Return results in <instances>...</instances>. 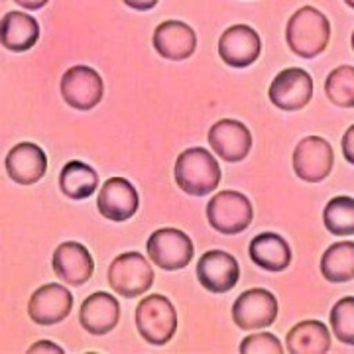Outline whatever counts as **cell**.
Returning a JSON list of instances; mask_svg holds the SVG:
<instances>
[{"label": "cell", "mask_w": 354, "mask_h": 354, "mask_svg": "<svg viewBox=\"0 0 354 354\" xmlns=\"http://www.w3.org/2000/svg\"><path fill=\"white\" fill-rule=\"evenodd\" d=\"M330 39L329 18L315 6H304L291 14L286 28V41L297 57L313 59L327 50Z\"/></svg>", "instance_id": "obj_1"}, {"label": "cell", "mask_w": 354, "mask_h": 354, "mask_svg": "<svg viewBox=\"0 0 354 354\" xmlns=\"http://www.w3.org/2000/svg\"><path fill=\"white\" fill-rule=\"evenodd\" d=\"M176 183L193 197L211 195L221 183V165L205 148H187L176 162Z\"/></svg>", "instance_id": "obj_2"}, {"label": "cell", "mask_w": 354, "mask_h": 354, "mask_svg": "<svg viewBox=\"0 0 354 354\" xmlns=\"http://www.w3.org/2000/svg\"><path fill=\"white\" fill-rule=\"evenodd\" d=\"M136 329L150 344L162 346L174 339L177 330V311L165 295H146L136 307Z\"/></svg>", "instance_id": "obj_3"}, {"label": "cell", "mask_w": 354, "mask_h": 354, "mask_svg": "<svg viewBox=\"0 0 354 354\" xmlns=\"http://www.w3.org/2000/svg\"><path fill=\"white\" fill-rule=\"evenodd\" d=\"M252 218V203L241 191H221L207 203V221L221 234H241Z\"/></svg>", "instance_id": "obj_4"}, {"label": "cell", "mask_w": 354, "mask_h": 354, "mask_svg": "<svg viewBox=\"0 0 354 354\" xmlns=\"http://www.w3.org/2000/svg\"><path fill=\"white\" fill-rule=\"evenodd\" d=\"M109 283L127 299L144 295L153 286L152 264L140 252L120 254L109 266Z\"/></svg>", "instance_id": "obj_5"}, {"label": "cell", "mask_w": 354, "mask_h": 354, "mask_svg": "<svg viewBox=\"0 0 354 354\" xmlns=\"http://www.w3.org/2000/svg\"><path fill=\"white\" fill-rule=\"evenodd\" d=\"M146 250L150 256V262L167 272L185 268L195 254L189 234L171 227L158 228L156 232H152L146 242Z\"/></svg>", "instance_id": "obj_6"}, {"label": "cell", "mask_w": 354, "mask_h": 354, "mask_svg": "<svg viewBox=\"0 0 354 354\" xmlns=\"http://www.w3.org/2000/svg\"><path fill=\"white\" fill-rule=\"evenodd\" d=\"M59 91L64 101L75 111H91L104 97L102 77L87 65H73L62 77Z\"/></svg>", "instance_id": "obj_7"}, {"label": "cell", "mask_w": 354, "mask_h": 354, "mask_svg": "<svg viewBox=\"0 0 354 354\" xmlns=\"http://www.w3.org/2000/svg\"><path fill=\"white\" fill-rule=\"evenodd\" d=\"M268 97L279 111H301L313 99V77L301 67H288L274 77Z\"/></svg>", "instance_id": "obj_8"}, {"label": "cell", "mask_w": 354, "mask_h": 354, "mask_svg": "<svg viewBox=\"0 0 354 354\" xmlns=\"http://www.w3.org/2000/svg\"><path fill=\"white\" fill-rule=\"evenodd\" d=\"M278 319V299L272 291L252 288L232 305V321L242 330H260Z\"/></svg>", "instance_id": "obj_9"}, {"label": "cell", "mask_w": 354, "mask_h": 354, "mask_svg": "<svg viewBox=\"0 0 354 354\" xmlns=\"http://www.w3.org/2000/svg\"><path fill=\"white\" fill-rule=\"evenodd\" d=\"M293 171L299 179L307 183H319L325 177H329L333 164H335V153L330 144L321 136H307L293 150Z\"/></svg>", "instance_id": "obj_10"}, {"label": "cell", "mask_w": 354, "mask_h": 354, "mask_svg": "<svg viewBox=\"0 0 354 354\" xmlns=\"http://www.w3.org/2000/svg\"><path fill=\"white\" fill-rule=\"evenodd\" d=\"M71 309H73L71 291L62 283H46L32 293L28 304V315L36 325L50 327L67 319Z\"/></svg>", "instance_id": "obj_11"}, {"label": "cell", "mask_w": 354, "mask_h": 354, "mask_svg": "<svg viewBox=\"0 0 354 354\" xmlns=\"http://www.w3.org/2000/svg\"><path fill=\"white\" fill-rule=\"evenodd\" d=\"M262 39L260 34L246 24H234L223 32L218 39V55L230 67L244 69L260 57Z\"/></svg>", "instance_id": "obj_12"}, {"label": "cell", "mask_w": 354, "mask_h": 354, "mask_svg": "<svg viewBox=\"0 0 354 354\" xmlns=\"http://www.w3.org/2000/svg\"><path fill=\"white\" fill-rule=\"evenodd\" d=\"M197 279L211 293H227L241 279V266L232 254L209 250L197 262Z\"/></svg>", "instance_id": "obj_13"}, {"label": "cell", "mask_w": 354, "mask_h": 354, "mask_svg": "<svg viewBox=\"0 0 354 354\" xmlns=\"http://www.w3.org/2000/svg\"><path fill=\"white\" fill-rule=\"evenodd\" d=\"M209 144L218 158L228 164H236L252 150V134L244 122L223 118L209 130Z\"/></svg>", "instance_id": "obj_14"}, {"label": "cell", "mask_w": 354, "mask_h": 354, "mask_svg": "<svg viewBox=\"0 0 354 354\" xmlns=\"http://www.w3.org/2000/svg\"><path fill=\"white\" fill-rule=\"evenodd\" d=\"M140 207L138 191L124 177H111L102 183L97 209L113 223H124L136 215Z\"/></svg>", "instance_id": "obj_15"}, {"label": "cell", "mask_w": 354, "mask_h": 354, "mask_svg": "<svg viewBox=\"0 0 354 354\" xmlns=\"http://www.w3.org/2000/svg\"><path fill=\"white\" fill-rule=\"evenodd\" d=\"M51 268L55 276L67 286L79 288L91 279L95 272V262H93L91 252L81 242L69 241L55 248L53 258H51Z\"/></svg>", "instance_id": "obj_16"}, {"label": "cell", "mask_w": 354, "mask_h": 354, "mask_svg": "<svg viewBox=\"0 0 354 354\" xmlns=\"http://www.w3.org/2000/svg\"><path fill=\"white\" fill-rule=\"evenodd\" d=\"M153 50L165 59L183 62L197 50V34L181 20H165L153 30Z\"/></svg>", "instance_id": "obj_17"}, {"label": "cell", "mask_w": 354, "mask_h": 354, "mask_svg": "<svg viewBox=\"0 0 354 354\" xmlns=\"http://www.w3.org/2000/svg\"><path fill=\"white\" fill-rule=\"evenodd\" d=\"M6 174L18 185H34L48 171V156L34 142L16 144L4 160Z\"/></svg>", "instance_id": "obj_18"}, {"label": "cell", "mask_w": 354, "mask_h": 354, "mask_svg": "<svg viewBox=\"0 0 354 354\" xmlns=\"http://www.w3.org/2000/svg\"><path fill=\"white\" fill-rule=\"evenodd\" d=\"M118 319H120L118 299L111 293H106V291L91 293L87 299L83 301L81 311H79L81 327L91 335H95V337L111 333L118 325Z\"/></svg>", "instance_id": "obj_19"}, {"label": "cell", "mask_w": 354, "mask_h": 354, "mask_svg": "<svg viewBox=\"0 0 354 354\" xmlns=\"http://www.w3.org/2000/svg\"><path fill=\"white\" fill-rule=\"evenodd\" d=\"M39 39L38 20L28 12L12 10L0 20V44L8 51L22 53L32 50Z\"/></svg>", "instance_id": "obj_20"}, {"label": "cell", "mask_w": 354, "mask_h": 354, "mask_svg": "<svg viewBox=\"0 0 354 354\" xmlns=\"http://www.w3.org/2000/svg\"><path fill=\"white\" fill-rule=\"evenodd\" d=\"M254 264L266 272H283L291 264V248L283 236L276 232H262L254 236L248 246Z\"/></svg>", "instance_id": "obj_21"}, {"label": "cell", "mask_w": 354, "mask_h": 354, "mask_svg": "<svg viewBox=\"0 0 354 354\" xmlns=\"http://www.w3.org/2000/svg\"><path fill=\"white\" fill-rule=\"evenodd\" d=\"M286 351L291 354H325L330 351L329 329L317 321L307 319L291 327L286 339Z\"/></svg>", "instance_id": "obj_22"}, {"label": "cell", "mask_w": 354, "mask_h": 354, "mask_svg": "<svg viewBox=\"0 0 354 354\" xmlns=\"http://www.w3.org/2000/svg\"><path fill=\"white\" fill-rule=\"evenodd\" d=\"M99 187V176L97 171L85 162H67L59 174V189L65 197L73 201L88 199Z\"/></svg>", "instance_id": "obj_23"}, {"label": "cell", "mask_w": 354, "mask_h": 354, "mask_svg": "<svg viewBox=\"0 0 354 354\" xmlns=\"http://www.w3.org/2000/svg\"><path fill=\"white\" fill-rule=\"evenodd\" d=\"M321 274L330 283H346L354 279V242L330 244L321 256Z\"/></svg>", "instance_id": "obj_24"}, {"label": "cell", "mask_w": 354, "mask_h": 354, "mask_svg": "<svg viewBox=\"0 0 354 354\" xmlns=\"http://www.w3.org/2000/svg\"><path fill=\"white\" fill-rule=\"evenodd\" d=\"M323 225L335 236L354 234V199L346 195L333 197L323 211Z\"/></svg>", "instance_id": "obj_25"}, {"label": "cell", "mask_w": 354, "mask_h": 354, "mask_svg": "<svg viewBox=\"0 0 354 354\" xmlns=\"http://www.w3.org/2000/svg\"><path fill=\"white\" fill-rule=\"evenodd\" d=\"M325 95L339 109H354V67L341 65L325 79Z\"/></svg>", "instance_id": "obj_26"}, {"label": "cell", "mask_w": 354, "mask_h": 354, "mask_svg": "<svg viewBox=\"0 0 354 354\" xmlns=\"http://www.w3.org/2000/svg\"><path fill=\"white\" fill-rule=\"evenodd\" d=\"M329 321L339 342L354 346V297H342L333 305Z\"/></svg>", "instance_id": "obj_27"}, {"label": "cell", "mask_w": 354, "mask_h": 354, "mask_svg": "<svg viewBox=\"0 0 354 354\" xmlns=\"http://www.w3.org/2000/svg\"><path fill=\"white\" fill-rule=\"evenodd\" d=\"M241 353L242 354H281L283 346L276 335L268 333V330H260L244 337V341L241 342Z\"/></svg>", "instance_id": "obj_28"}, {"label": "cell", "mask_w": 354, "mask_h": 354, "mask_svg": "<svg viewBox=\"0 0 354 354\" xmlns=\"http://www.w3.org/2000/svg\"><path fill=\"white\" fill-rule=\"evenodd\" d=\"M341 148H342V156H344V160H346L348 164L354 165V124L344 132V136H342V142H341Z\"/></svg>", "instance_id": "obj_29"}, {"label": "cell", "mask_w": 354, "mask_h": 354, "mask_svg": "<svg viewBox=\"0 0 354 354\" xmlns=\"http://www.w3.org/2000/svg\"><path fill=\"white\" fill-rule=\"evenodd\" d=\"M28 353H51V354H62L64 353V348L62 346H57L55 342L50 341H39L36 344H32L30 348H28Z\"/></svg>", "instance_id": "obj_30"}, {"label": "cell", "mask_w": 354, "mask_h": 354, "mask_svg": "<svg viewBox=\"0 0 354 354\" xmlns=\"http://www.w3.org/2000/svg\"><path fill=\"white\" fill-rule=\"evenodd\" d=\"M122 2L127 4L128 8H134V10L144 12V10H152L160 0H122Z\"/></svg>", "instance_id": "obj_31"}, {"label": "cell", "mask_w": 354, "mask_h": 354, "mask_svg": "<svg viewBox=\"0 0 354 354\" xmlns=\"http://www.w3.org/2000/svg\"><path fill=\"white\" fill-rule=\"evenodd\" d=\"M18 6H22L24 10H39L44 8L50 0H14Z\"/></svg>", "instance_id": "obj_32"}, {"label": "cell", "mask_w": 354, "mask_h": 354, "mask_svg": "<svg viewBox=\"0 0 354 354\" xmlns=\"http://www.w3.org/2000/svg\"><path fill=\"white\" fill-rule=\"evenodd\" d=\"M344 4H346V6H351V8L354 10V0H344Z\"/></svg>", "instance_id": "obj_33"}, {"label": "cell", "mask_w": 354, "mask_h": 354, "mask_svg": "<svg viewBox=\"0 0 354 354\" xmlns=\"http://www.w3.org/2000/svg\"><path fill=\"white\" fill-rule=\"evenodd\" d=\"M351 46H353V51H354V32H353V36H351Z\"/></svg>", "instance_id": "obj_34"}]
</instances>
